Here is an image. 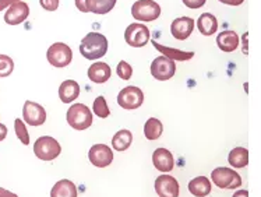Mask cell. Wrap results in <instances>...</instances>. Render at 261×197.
I'll return each instance as SVG.
<instances>
[{"mask_svg":"<svg viewBox=\"0 0 261 197\" xmlns=\"http://www.w3.org/2000/svg\"><path fill=\"white\" fill-rule=\"evenodd\" d=\"M108 52V39L99 32H88L81 39L80 54L88 60H96Z\"/></svg>","mask_w":261,"mask_h":197,"instance_id":"1","label":"cell"},{"mask_svg":"<svg viewBox=\"0 0 261 197\" xmlns=\"http://www.w3.org/2000/svg\"><path fill=\"white\" fill-rule=\"evenodd\" d=\"M67 123L75 130H86L92 125V112L84 104H74L67 111Z\"/></svg>","mask_w":261,"mask_h":197,"instance_id":"2","label":"cell"},{"mask_svg":"<svg viewBox=\"0 0 261 197\" xmlns=\"http://www.w3.org/2000/svg\"><path fill=\"white\" fill-rule=\"evenodd\" d=\"M34 153L39 160L54 161L62 153V147H60L58 140L54 139V137L42 136V137L37 139V141L34 144Z\"/></svg>","mask_w":261,"mask_h":197,"instance_id":"3","label":"cell"},{"mask_svg":"<svg viewBox=\"0 0 261 197\" xmlns=\"http://www.w3.org/2000/svg\"><path fill=\"white\" fill-rule=\"evenodd\" d=\"M211 179L215 183V186L219 189H238L242 185V176L236 172V170L230 169V168H224L219 166L211 172Z\"/></svg>","mask_w":261,"mask_h":197,"instance_id":"4","label":"cell"},{"mask_svg":"<svg viewBox=\"0 0 261 197\" xmlns=\"http://www.w3.org/2000/svg\"><path fill=\"white\" fill-rule=\"evenodd\" d=\"M132 16L137 21H155L161 16V6L154 0H137L132 7Z\"/></svg>","mask_w":261,"mask_h":197,"instance_id":"5","label":"cell"},{"mask_svg":"<svg viewBox=\"0 0 261 197\" xmlns=\"http://www.w3.org/2000/svg\"><path fill=\"white\" fill-rule=\"evenodd\" d=\"M46 58H48L49 63L55 67H66L73 60V52L66 43L56 42L52 43L48 48Z\"/></svg>","mask_w":261,"mask_h":197,"instance_id":"6","label":"cell"},{"mask_svg":"<svg viewBox=\"0 0 261 197\" xmlns=\"http://www.w3.org/2000/svg\"><path fill=\"white\" fill-rule=\"evenodd\" d=\"M144 102V94L140 90L139 87L128 85L126 88H123L119 95H117V104L126 109V111H134L143 105Z\"/></svg>","mask_w":261,"mask_h":197,"instance_id":"7","label":"cell"},{"mask_svg":"<svg viewBox=\"0 0 261 197\" xmlns=\"http://www.w3.org/2000/svg\"><path fill=\"white\" fill-rule=\"evenodd\" d=\"M124 39L133 48H143L149 41V30L144 24L133 22L124 31Z\"/></svg>","mask_w":261,"mask_h":197,"instance_id":"8","label":"cell"},{"mask_svg":"<svg viewBox=\"0 0 261 197\" xmlns=\"http://www.w3.org/2000/svg\"><path fill=\"white\" fill-rule=\"evenodd\" d=\"M175 62L171 60V59L165 58V56H160V58L154 59V62L151 63V75H152L155 80H169L175 76Z\"/></svg>","mask_w":261,"mask_h":197,"instance_id":"9","label":"cell"},{"mask_svg":"<svg viewBox=\"0 0 261 197\" xmlns=\"http://www.w3.org/2000/svg\"><path fill=\"white\" fill-rule=\"evenodd\" d=\"M88 160L96 168H105L112 164L113 151L107 144H95L88 151Z\"/></svg>","mask_w":261,"mask_h":197,"instance_id":"10","label":"cell"},{"mask_svg":"<svg viewBox=\"0 0 261 197\" xmlns=\"http://www.w3.org/2000/svg\"><path fill=\"white\" fill-rule=\"evenodd\" d=\"M22 116L24 120L31 126H41L46 120V111L43 109L42 105L37 102L25 101L22 107Z\"/></svg>","mask_w":261,"mask_h":197,"instance_id":"11","label":"cell"},{"mask_svg":"<svg viewBox=\"0 0 261 197\" xmlns=\"http://www.w3.org/2000/svg\"><path fill=\"white\" fill-rule=\"evenodd\" d=\"M155 192L160 197H179V182L171 175H161L155 181Z\"/></svg>","mask_w":261,"mask_h":197,"instance_id":"12","label":"cell"},{"mask_svg":"<svg viewBox=\"0 0 261 197\" xmlns=\"http://www.w3.org/2000/svg\"><path fill=\"white\" fill-rule=\"evenodd\" d=\"M9 10L6 11L5 21L10 26H18L28 18L30 16V7L25 2H17L10 7H7Z\"/></svg>","mask_w":261,"mask_h":197,"instance_id":"13","label":"cell"},{"mask_svg":"<svg viewBox=\"0 0 261 197\" xmlns=\"http://www.w3.org/2000/svg\"><path fill=\"white\" fill-rule=\"evenodd\" d=\"M193 30H194V21L190 17H179L172 21L171 32L173 38L179 39V41H185L192 35Z\"/></svg>","mask_w":261,"mask_h":197,"instance_id":"14","label":"cell"},{"mask_svg":"<svg viewBox=\"0 0 261 197\" xmlns=\"http://www.w3.org/2000/svg\"><path fill=\"white\" fill-rule=\"evenodd\" d=\"M152 164L161 172H171L175 166V160L169 150L156 149L152 154Z\"/></svg>","mask_w":261,"mask_h":197,"instance_id":"15","label":"cell"},{"mask_svg":"<svg viewBox=\"0 0 261 197\" xmlns=\"http://www.w3.org/2000/svg\"><path fill=\"white\" fill-rule=\"evenodd\" d=\"M239 35L236 34L234 31H224V32H219L218 37H217V45H218V48L221 51H224V52H233L236 49L239 48Z\"/></svg>","mask_w":261,"mask_h":197,"instance_id":"16","label":"cell"},{"mask_svg":"<svg viewBox=\"0 0 261 197\" xmlns=\"http://www.w3.org/2000/svg\"><path fill=\"white\" fill-rule=\"evenodd\" d=\"M80 95V85L74 80L63 81L59 87V98L64 104H70Z\"/></svg>","mask_w":261,"mask_h":197,"instance_id":"17","label":"cell"},{"mask_svg":"<svg viewBox=\"0 0 261 197\" xmlns=\"http://www.w3.org/2000/svg\"><path fill=\"white\" fill-rule=\"evenodd\" d=\"M111 75H112V70L103 62H96L92 66H90V69H88V79L96 84L107 83Z\"/></svg>","mask_w":261,"mask_h":197,"instance_id":"18","label":"cell"},{"mask_svg":"<svg viewBox=\"0 0 261 197\" xmlns=\"http://www.w3.org/2000/svg\"><path fill=\"white\" fill-rule=\"evenodd\" d=\"M189 192L196 197H205L211 193V182L205 176H197L189 182Z\"/></svg>","mask_w":261,"mask_h":197,"instance_id":"19","label":"cell"},{"mask_svg":"<svg viewBox=\"0 0 261 197\" xmlns=\"http://www.w3.org/2000/svg\"><path fill=\"white\" fill-rule=\"evenodd\" d=\"M50 197H77V187L69 179H62L50 190Z\"/></svg>","mask_w":261,"mask_h":197,"instance_id":"20","label":"cell"},{"mask_svg":"<svg viewBox=\"0 0 261 197\" xmlns=\"http://www.w3.org/2000/svg\"><path fill=\"white\" fill-rule=\"evenodd\" d=\"M197 27L203 35L210 37V35H213V34L217 32L218 21H217L215 16H213L211 13H204V14H201V16L198 17Z\"/></svg>","mask_w":261,"mask_h":197,"instance_id":"21","label":"cell"},{"mask_svg":"<svg viewBox=\"0 0 261 197\" xmlns=\"http://www.w3.org/2000/svg\"><path fill=\"white\" fill-rule=\"evenodd\" d=\"M152 45L155 46V49H158L161 54L164 55L165 58L171 59V60H180V62H185V60H190V59L194 56V52H185V51H179V49L168 48V46H162L158 42L152 41Z\"/></svg>","mask_w":261,"mask_h":197,"instance_id":"22","label":"cell"},{"mask_svg":"<svg viewBox=\"0 0 261 197\" xmlns=\"http://www.w3.org/2000/svg\"><path fill=\"white\" fill-rule=\"evenodd\" d=\"M228 161L233 168H245L249 164V150L245 147H236L228 155Z\"/></svg>","mask_w":261,"mask_h":197,"instance_id":"23","label":"cell"},{"mask_svg":"<svg viewBox=\"0 0 261 197\" xmlns=\"http://www.w3.org/2000/svg\"><path fill=\"white\" fill-rule=\"evenodd\" d=\"M132 141H133V134L130 130H119L112 139V147L116 151H124L127 150L130 145H132Z\"/></svg>","mask_w":261,"mask_h":197,"instance_id":"24","label":"cell"},{"mask_svg":"<svg viewBox=\"0 0 261 197\" xmlns=\"http://www.w3.org/2000/svg\"><path fill=\"white\" fill-rule=\"evenodd\" d=\"M117 0H87V10L95 14H107L112 10Z\"/></svg>","mask_w":261,"mask_h":197,"instance_id":"25","label":"cell"},{"mask_svg":"<svg viewBox=\"0 0 261 197\" xmlns=\"http://www.w3.org/2000/svg\"><path fill=\"white\" fill-rule=\"evenodd\" d=\"M164 132V126L162 122L156 117H149L148 120L144 125V136L148 140H156L160 139Z\"/></svg>","mask_w":261,"mask_h":197,"instance_id":"26","label":"cell"},{"mask_svg":"<svg viewBox=\"0 0 261 197\" xmlns=\"http://www.w3.org/2000/svg\"><path fill=\"white\" fill-rule=\"evenodd\" d=\"M14 70V60L7 55H0V79L9 77Z\"/></svg>","mask_w":261,"mask_h":197,"instance_id":"27","label":"cell"},{"mask_svg":"<svg viewBox=\"0 0 261 197\" xmlns=\"http://www.w3.org/2000/svg\"><path fill=\"white\" fill-rule=\"evenodd\" d=\"M92 111H94V113H95L96 116H99V117H108L109 116V113H111L109 108H108L107 100H105L102 95L98 96L95 101H94Z\"/></svg>","mask_w":261,"mask_h":197,"instance_id":"28","label":"cell"},{"mask_svg":"<svg viewBox=\"0 0 261 197\" xmlns=\"http://www.w3.org/2000/svg\"><path fill=\"white\" fill-rule=\"evenodd\" d=\"M14 130H16V134L18 140L21 141L24 145H28L30 144V133H28L27 128H25V123L22 122L21 119H16L14 120Z\"/></svg>","mask_w":261,"mask_h":197,"instance_id":"29","label":"cell"},{"mask_svg":"<svg viewBox=\"0 0 261 197\" xmlns=\"http://www.w3.org/2000/svg\"><path fill=\"white\" fill-rule=\"evenodd\" d=\"M116 73L122 80H128L132 77V75H133V69H132V66L127 62L122 60V62H119V64H117Z\"/></svg>","mask_w":261,"mask_h":197,"instance_id":"30","label":"cell"},{"mask_svg":"<svg viewBox=\"0 0 261 197\" xmlns=\"http://www.w3.org/2000/svg\"><path fill=\"white\" fill-rule=\"evenodd\" d=\"M39 5L42 9L48 11H55L59 9V0H39Z\"/></svg>","mask_w":261,"mask_h":197,"instance_id":"31","label":"cell"},{"mask_svg":"<svg viewBox=\"0 0 261 197\" xmlns=\"http://www.w3.org/2000/svg\"><path fill=\"white\" fill-rule=\"evenodd\" d=\"M181 2H183V5L186 6V7L192 9V10H196V9L203 7L207 0H181Z\"/></svg>","mask_w":261,"mask_h":197,"instance_id":"32","label":"cell"},{"mask_svg":"<svg viewBox=\"0 0 261 197\" xmlns=\"http://www.w3.org/2000/svg\"><path fill=\"white\" fill-rule=\"evenodd\" d=\"M17 2H21V0H0V11L6 10L7 7H10L11 5H14Z\"/></svg>","mask_w":261,"mask_h":197,"instance_id":"33","label":"cell"},{"mask_svg":"<svg viewBox=\"0 0 261 197\" xmlns=\"http://www.w3.org/2000/svg\"><path fill=\"white\" fill-rule=\"evenodd\" d=\"M86 3H87V0H75V7H77L80 11H83V13H88Z\"/></svg>","mask_w":261,"mask_h":197,"instance_id":"34","label":"cell"},{"mask_svg":"<svg viewBox=\"0 0 261 197\" xmlns=\"http://www.w3.org/2000/svg\"><path fill=\"white\" fill-rule=\"evenodd\" d=\"M0 197H18L16 193L10 192V190H7V189H3V187H0Z\"/></svg>","mask_w":261,"mask_h":197,"instance_id":"35","label":"cell"},{"mask_svg":"<svg viewBox=\"0 0 261 197\" xmlns=\"http://www.w3.org/2000/svg\"><path fill=\"white\" fill-rule=\"evenodd\" d=\"M221 3H224V5H229V6H239L242 5L245 0H219Z\"/></svg>","mask_w":261,"mask_h":197,"instance_id":"36","label":"cell"},{"mask_svg":"<svg viewBox=\"0 0 261 197\" xmlns=\"http://www.w3.org/2000/svg\"><path fill=\"white\" fill-rule=\"evenodd\" d=\"M6 137H7V128L3 123H0V141H3Z\"/></svg>","mask_w":261,"mask_h":197,"instance_id":"37","label":"cell"},{"mask_svg":"<svg viewBox=\"0 0 261 197\" xmlns=\"http://www.w3.org/2000/svg\"><path fill=\"white\" fill-rule=\"evenodd\" d=\"M232 197H249V192L245 190V189H240V190H238V192H234Z\"/></svg>","mask_w":261,"mask_h":197,"instance_id":"38","label":"cell"}]
</instances>
